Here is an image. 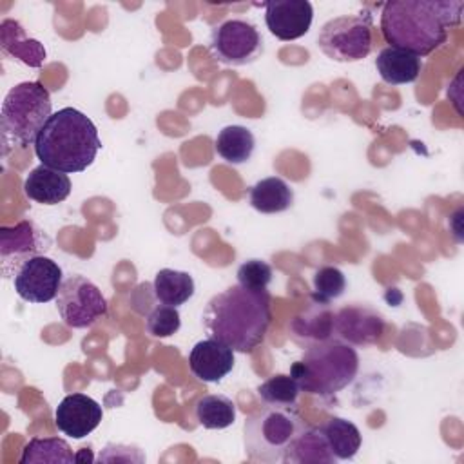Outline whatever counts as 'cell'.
<instances>
[{
	"instance_id": "cell-1",
	"label": "cell",
	"mask_w": 464,
	"mask_h": 464,
	"mask_svg": "<svg viewBox=\"0 0 464 464\" xmlns=\"http://www.w3.org/2000/svg\"><path fill=\"white\" fill-rule=\"evenodd\" d=\"M460 0H393L381 11V33L392 47L428 56L448 40L460 24Z\"/></svg>"
},
{
	"instance_id": "cell-2",
	"label": "cell",
	"mask_w": 464,
	"mask_h": 464,
	"mask_svg": "<svg viewBox=\"0 0 464 464\" xmlns=\"http://www.w3.org/2000/svg\"><path fill=\"white\" fill-rule=\"evenodd\" d=\"M272 299L268 290H252L234 285L216 294L203 310L207 334L234 352H252L263 344L272 323Z\"/></svg>"
},
{
	"instance_id": "cell-3",
	"label": "cell",
	"mask_w": 464,
	"mask_h": 464,
	"mask_svg": "<svg viewBox=\"0 0 464 464\" xmlns=\"http://www.w3.org/2000/svg\"><path fill=\"white\" fill-rule=\"evenodd\" d=\"M102 141L92 120L74 107L54 112L42 127L34 154L51 169L60 172H82L92 165Z\"/></svg>"
},
{
	"instance_id": "cell-4",
	"label": "cell",
	"mask_w": 464,
	"mask_h": 464,
	"mask_svg": "<svg viewBox=\"0 0 464 464\" xmlns=\"http://www.w3.org/2000/svg\"><path fill=\"white\" fill-rule=\"evenodd\" d=\"M359 372L355 348L341 339H326L304 348L299 361L290 366V377L301 392L332 397L353 382Z\"/></svg>"
},
{
	"instance_id": "cell-5",
	"label": "cell",
	"mask_w": 464,
	"mask_h": 464,
	"mask_svg": "<svg viewBox=\"0 0 464 464\" xmlns=\"http://www.w3.org/2000/svg\"><path fill=\"white\" fill-rule=\"evenodd\" d=\"M51 116L53 102L40 82H22L11 87L0 109L2 154L33 145Z\"/></svg>"
},
{
	"instance_id": "cell-6",
	"label": "cell",
	"mask_w": 464,
	"mask_h": 464,
	"mask_svg": "<svg viewBox=\"0 0 464 464\" xmlns=\"http://www.w3.org/2000/svg\"><path fill=\"white\" fill-rule=\"evenodd\" d=\"M306 426L294 408L265 404L245 420V451L254 462H283L285 451Z\"/></svg>"
},
{
	"instance_id": "cell-7",
	"label": "cell",
	"mask_w": 464,
	"mask_h": 464,
	"mask_svg": "<svg viewBox=\"0 0 464 464\" xmlns=\"http://www.w3.org/2000/svg\"><path fill=\"white\" fill-rule=\"evenodd\" d=\"M317 45L334 62H361L373 47L372 18L368 14L335 16L321 27Z\"/></svg>"
},
{
	"instance_id": "cell-8",
	"label": "cell",
	"mask_w": 464,
	"mask_h": 464,
	"mask_svg": "<svg viewBox=\"0 0 464 464\" xmlns=\"http://www.w3.org/2000/svg\"><path fill=\"white\" fill-rule=\"evenodd\" d=\"M208 47L219 63L241 67L263 54V38L252 22L230 18L212 29Z\"/></svg>"
},
{
	"instance_id": "cell-9",
	"label": "cell",
	"mask_w": 464,
	"mask_h": 464,
	"mask_svg": "<svg viewBox=\"0 0 464 464\" xmlns=\"http://www.w3.org/2000/svg\"><path fill=\"white\" fill-rule=\"evenodd\" d=\"M56 310L71 328H89L107 314L102 290L83 276H71L56 295Z\"/></svg>"
},
{
	"instance_id": "cell-10",
	"label": "cell",
	"mask_w": 464,
	"mask_h": 464,
	"mask_svg": "<svg viewBox=\"0 0 464 464\" xmlns=\"http://www.w3.org/2000/svg\"><path fill=\"white\" fill-rule=\"evenodd\" d=\"M53 246L49 234L31 219H22L13 227H0V266L2 276L14 277L24 263L36 256H45Z\"/></svg>"
},
{
	"instance_id": "cell-11",
	"label": "cell",
	"mask_w": 464,
	"mask_h": 464,
	"mask_svg": "<svg viewBox=\"0 0 464 464\" xmlns=\"http://www.w3.org/2000/svg\"><path fill=\"white\" fill-rule=\"evenodd\" d=\"M62 268L47 256H36L24 263L13 277L14 292L27 303H49L62 288Z\"/></svg>"
},
{
	"instance_id": "cell-12",
	"label": "cell",
	"mask_w": 464,
	"mask_h": 464,
	"mask_svg": "<svg viewBox=\"0 0 464 464\" xmlns=\"http://www.w3.org/2000/svg\"><path fill=\"white\" fill-rule=\"evenodd\" d=\"M384 334V319L370 306L348 304L334 314V337L352 346L375 344Z\"/></svg>"
},
{
	"instance_id": "cell-13",
	"label": "cell",
	"mask_w": 464,
	"mask_h": 464,
	"mask_svg": "<svg viewBox=\"0 0 464 464\" xmlns=\"http://www.w3.org/2000/svg\"><path fill=\"white\" fill-rule=\"evenodd\" d=\"M314 7L308 0H270L265 2V24L268 31L283 40H297L310 31Z\"/></svg>"
},
{
	"instance_id": "cell-14",
	"label": "cell",
	"mask_w": 464,
	"mask_h": 464,
	"mask_svg": "<svg viewBox=\"0 0 464 464\" xmlns=\"http://www.w3.org/2000/svg\"><path fill=\"white\" fill-rule=\"evenodd\" d=\"M102 417V406L85 393L65 395L54 410L56 428L71 439H83L92 433L100 426Z\"/></svg>"
},
{
	"instance_id": "cell-15",
	"label": "cell",
	"mask_w": 464,
	"mask_h": 464,
	"mask_svg": "<svg viewBox=\"0 0 464 464\" xmlns=\"http://www.w3.org/2000/svg\"><path fill=\"white\" fill-rule=\"evenodd\" d=\"M188 368L203 382H219L234 368V350L214 339H203L188 353Z\"/></svg>"
},
{
	"instance_id": "cell-16",
	"label": "cell",
	"mask_w": 464,
	"mask_h": 464,
	"mask_svg": "<svg viewBox=\"0 0 464 464\" xmlns=\"http://www.w3.org/2000/svg\"><path fill=\"white\" fill-rule=\"evenodd\" d=\"M290 335L301 346L334 337V312L330 304L314 301L290 321Z\"/></svg>"
},
{
	"instance_id": "cell-17",
	"label": "cell",
	"mask_w": 464,
	"mask_h": 464,
	"mask_svg": "<svg viewBox=\"0 0 464 464\" xmlns=\"http://www.w3.org/2000/svg\"><path fill=\"white\" fill-rule=\"evenodd\" d=\"M71 179L65 172L51 169L47 165L34 167L25 181L24 192L31 201L42 205H58L71 194Z\"/></svg>"
},
{
	"instance_id": "cell-18",
	"label": "cell",
	"mask_w": 464,
	"mask_h": 464,
	"mask_svg": "<svg viewBox=\"0 0 464 464\" xmlns=\"http://www.w3.org/2000/svg\"><path fill=\"white\" fill-rule=\"evenodd\" d=\"M375 69L379 76L390 85H404L411 83L419 78L422 62L417 54L399 49V47H384L379 51L375 58Z\"/></svg>"
},
{
	"instance_id": "cell-19",
	"label": "cell",
	"mask_w": 464,
	"mask_h": 464,
	"mask_svg": "<svg viewBox=\"0 0 464 464\" xmlns=\"http://www.w3.org/2000/svg\"><path fill=\"white\" fill-rule=\"evenodd\" d=\"M283 462L288 464H334L337 462L319 426H306L285 451Z\"/></svg>"
},
{
	"instance_id": "cell-20",
	"label": "cell",
	"mask_w": 464,
	"mask_h": 464,
	"mask_svg": "<svg viewBox=\"0 0 464 464\" xmlns=\"http://www.w3.org/2000/svg\"><path fill=\"white\" fill-rule=\"evenodd\" d=\"M248 201L252 208H256L261 214H277L292 207L294 190L285 179L270 176L259 179L256 185L250 187Z\"/></svg>"
},
{
	"instance_id": "cell-21",
	"label": "cell",
	"mask_w": 464,
	"mask_h": 464,
	"mask_svg": "<svg viewBox=\"0 0 464 464\" xmlns=\"http://www.w3.org/2000/svg\"><path fill=\"white\" fill-rule=\"evenodd\" d=\"M335 460H352L362 442L359 428L343 417H330L319 426Z\"/></svg>"
},
{
	"instance_id": "cell-22",
	"label": "cell",
	"mask_w": 464,
	"mask_h": 464,
	"mask_svg": "<svg viewBox=\"0 0 464 464\" xmlns=\"http://www.w3.org/2000/svg\"><path fill=\"white\" fill-rule=\"evenodd\" d=\"M216 152L232 165H241L252 158L256 138L250 129L243 125H227L216 136Z\"/></svg>"
},
{
	"instance_id": "cell-23",
	"label": "cell",
	"mask_w": 464,
	"mask_h": 464,
	"mask_svg": "<svg viewBox=\"0 0 464 464\" xmlns=\"http://www.w3.org/2000/svg\"><path fill=\"white\" fill-rule=\"evenodd\" d=\"M154 294L156 299L163 304L170 306H179L187 303L196 290L194 279L188 272L181 270H172V268H161L156 277H154Z\"/></svg>"
},
{
	"instance_id": "cell-24",
	"label": "cell",
	"mask_w": 464,
	"mask_h": 464,
	"mask_svg": "<svg viewBox=\"0 0 464 464\" xmlns=\"http://www.w3.org/2000/svg\"><path fill=\"white\" fill-rule=\"evenodd\" d=\"M76 455L60 437H33L20 455V464H72Z\"/></svg>"
},
{
	"instance_id": "cell-25",
	"label": "cell",
	"mask_w": 464,
	"mask_h": 464,
	"mask_svg": "<svg viewBox=\"0 0 464 464\" xmlns=\"http://www.w3.org/2000/svg\"><path fill=\"white\" fill-rule=\"evenodd\" d=\"M196 419L207 430H225L236 420V404L221 393L203 395L196 402Z\"/></svg>"
},
{
	"instance_id": "cell-26",
	"label": "cell",
	"mask_w": 464,
	"mask_h": 464,
	"mask_svg": "<svg viewBox=\"0 0 464 464\" xmlns=\"http://www.w3.org/2000/svg\"><path fill=\"white\" fill-rule=\"evenodd\" d=\"M11 25L13 29H9V24L7 20L2 22V36H7V38H13V42L9 40H2V47L11 53L14 58H18L20 62H24L25 65H31V67H40L45 60V49L44 45L38 42V40H33V38H27L25 31L22 29V25L14 20H11Z\"/></svg>"
},
{
	"instance_id": "cell-27",
	"label": "cell",
	"mask_w": 464,
	"mask_h": 464,
	"mask_svg": "<svg viewBox=\"0 0 464 464\" xmlns=\"http://www.w3.org/2000/svg\"><path fill=\"white\" fill-rule=\"evenodd\" d=\"M297 382L285 373H277L268 377L257 386V393L265 404L272 406H283V408H294L299 395Z\"/></svg>"
},
{
	"instance_id": "cell-28",
	"label": "cell",
	"mask_w": 464,
	"mask_h": 464,
	"mask_svg": "<svg viewBox=\"0 0 464 464\" xmlns=\"http://www.w3.org/2000/svg\"><path fill=\"white\" fill-rule=\"evenodd\" d=\"M346 288V277L337 266H319L314 274V294L312 299L330 304V301L341 297Z\"/></svg>"
},
{
	"instance_id": "cell-29",
	"label": "cell",
	"mask_w": 464,
	"mask_h": 464,
	"mask_svg": "<svg viewBox=\"0 0 464 464\" xmlns=\"http://www.w3.org/2000/svg\"><path fill=\"white\" fill-rule=\"evenodd\" d=\"M179 312L176 306L170 304L160 303L145 315V328L154 337H170L179 330Z\"/></svg>"
},
{
	"instance_id": "cell-30",
	"label": "cell",
	"mask_w": 464,
	"mask_h": 464,
	"mask_svg": "<svg viewBox=\"0 0 464 464\" xmlns=\"http://www.w3.org/2000/svg\"><path fill=\"white\" fill-rule=\"evenodd\" d=\"M272 266L261 259H248L237 268V285L252 288V290H265L272 281Z\"/></svg>"
},
{
	"instance_id": "cell-31",
	"label": "cell",
	"mask_w": 464,
	"mask_h": 464,
	"mask_svg": "<svg viewBox=\"0 0 464 464\" xmlns=\"http://www.w3.org/2000/svg\"><path fill=\"white\" fill-rule=\"evenodd\" d=\"M100 462H145V455L138 446L129 444H107L100 457Z\"/></svg>"
},
{
	"instance_id": "cell-32",
	"label": "cell",
	"mask_w": 464,
	"mask_h": 464,
	"mask_svg": "<svg viewBox=\"0 0 464 464\" xmlns=\"http://www.w3.org/2000/svg\"><path fill=\"white\" fill-rule=\"evenodd\" d=\"M92 455L89 451V448H82L78 453H76V462H92Z\"/></svg>"
}]
</instances>
